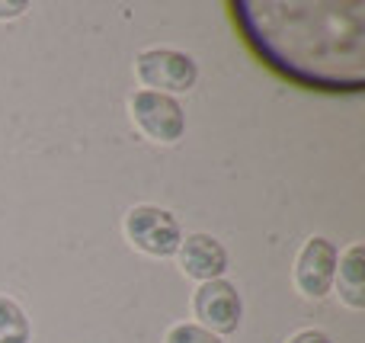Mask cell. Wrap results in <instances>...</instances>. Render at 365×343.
Here are the masks:
<instances>
[{
    "instance_id": "cell-8",
    "label": "cell",
    "mask_w": 365,
    "mask_h": 343,
    "mask_svg": "<svg viewBox=\"0 0 365 343\" xmlns=\"http://www.w3.org/2000/svg\"><path fill=\"white\" fill-rule=\"evenodd\" d=\"M32 340V324L19 302L0 295V343H29Z\"/></svg>"
},
{
    "instance_id": "cell-5",
    "label": "cell",
    "mask_w": 365,
    "mask_h": 343,
    "mask_svg": "<svg viewBox=\"0 0 365 343\" xmlns=\"http://www.w3.org/2000/svg\"><path fill=\"white\" fill-rule=\"evenodd\" d=\"M336 257H340V247H336L330 237L314 235L304 241V247L298 250L295 260V286L304 299H324L334 289V276H336Z\"/></svg>"
},
{
    "instance_id": "cell-10",
    "label": "cell",
    "mask_w": 365,
    "mask_h": 343,
    "mask_svg": "<svg viewBox=\"0 0 365 343\" xmlns=\"http://www.w3.org/2000/svg\"><path fill=\"white\" fill-rule=\"evenodd\" d=\"M285 343H334V340H330L324 331H317V327H304V331L292 334Z\"/></svg>"
},
{
    "instance_id": "cell-2",
    "label": "cell",
    "mask_w": 365,
    "mask_h": 343,
    "mask_svg": "<svg viewBox=\"0 0 365 343\" xmlns=\"http://www.w3.org/2000/svg\"><path fill=\"white\" fill-rule=\"evenodd\" d=\"M128 113H132V122L138 126V132L148 141H158V145H177L182 132H186V109H182L177 96L138 90L128 100Z\"/></svg>"
},
{
    "instance_id": "cell-3",
    "label": "cell",
    "mask_w": 365,
    "mask_h": 343,
    "mask_svg": "<svg viewBox=\"0 0 365 343\" xmlns=\"http://www.w3.org/2000/svg\"><path fill=\"white\" fill-rule=\"evenodd\" d=\"M125 237L148 257H173L180 250L182 228L177 215L160 205H135L125 215Z\"/></svg>"
},
{
    "instance_id": "cell-7",
    "label": "cell",
    "mask_w": 365,
    "mask_h": 343,
    "mask_svg": "<svg viewBox=\"0 0 365 343\" xmlns=\"http://www.w3.org/2000/svg\"><path fill=\"white\" fill-rule=\"evenodd\" d=\"M336 295L346 308L362 312L365 308V244H349L336 257V276H334Z\"/></svg>"
},
{
    "instance_id": "cell-1",
    "label": "cell",
    "mask_w": 365,
    "mask_h": 343,
    "mask_svg": "<svg viewBox=\"0 0 365 343\" xmlns=\"http://www.w3.org/2000/svg\"><path fill=\"white\" fill-rule=\"evenodd\" d=\"M135 74L154 93H189L199 81V64L180 48H145L135 58Z\"/></svg>"
},
{
    "instance_id": "cell-4",
    "label": "cell",
    "mask_w": 365,
    "mask_h": 343,
    "mask_svg": "<svg viewBox=\"0 0 365 343\" xmlns=\"http://www.w3.org/2000/svg\"><path fill=\"white\" fill-rule=\"evenodd\" d=\"M192 314L199 318V327L212 331L215 337L234 334L244 318V302H240L237 286L227 280L199 282L192 295Z\"/></svg>"
},
{
    "instance_id": "cell-6",
    "label": "cell",
    "mask_w": 365,
    "mask_h": 343,
    "mask_svg": "<svg viewBox=\"0 0 365 343\" xmlns=\"http://www.w3.org/2000/svg\"><path fill=\"white\" fill-rule=\"evenodd\" d=\"M180 270L189 276V280H199V282H212V280H225L227 273V250L218 237L205 235H186L180 241Z\"/></svg>"
},
{
    "instance_id": "cell-9",
    "label": "cell",
    "mask_w": 365,
    "mask_h": 343,
    "mask_svg": "<svg viewBox=\"0 0 365 343\" xmlns=\"http://www.w3.org/2000/svg\"><path fill=\"white\" fill-rule=\"evenodd\" d=\"M164 343H221V337H215L212 331H205L199 324H173L167 331Z\"/></svg>"
},
{
    "instance_id": "cell-11",
    "label": "cell",
    "mask_w": 365,
    "mask_h": 343,
    "mask_svg": "<svg viewBox=\"0 0 365 343\" xmlns=\"http://www.w3.org/2000/svg\"><path fill=\"white\" fill-rule=\"evenodd\" d=\"M29 10V0H0V19H16Z\"/></svg>"
}]
</instances>
